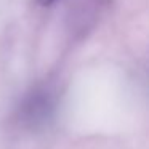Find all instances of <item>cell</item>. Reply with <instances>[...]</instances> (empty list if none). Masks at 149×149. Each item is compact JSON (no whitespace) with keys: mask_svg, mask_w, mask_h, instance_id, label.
I'll use <instances>...</instances> for the list:
<instances>
[{"mask_svg":"<svg viewBox=\"0 0 149 149\" xmlns=\"http://www.w3.org/2000/svg\"><path fill=\"white\" fill-rule=\"evenodd\" d=\"M53 100L48 91H37L31 95L23 104V119L29 123H40L52 116Z\"/></svg>","mask_w":149,"mask_h":149,"instance_id":"1","label":"cell"},{"mask_svg":"<svg viewBox=\"0 0 149 149\" xmlns=\"http://www.w3.org/2000/svg\"><path fill=\"white\" fill-rule=\"evenodd\" d=\"M42 7H50V5H53L56 2V0H37Z\"/></svg>","mask_w":149,"mask_h":149,"instance_id":"2","label":"cell"}]
</instances>
